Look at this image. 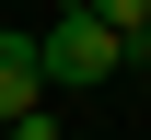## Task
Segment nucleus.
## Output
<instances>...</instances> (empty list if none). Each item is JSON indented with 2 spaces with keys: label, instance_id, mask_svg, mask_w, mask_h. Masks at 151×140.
Returning a JSON list of instances; mask_svg holds the SVG:
<instances>
[{
  "label": "nucleus",
  "instance_id": "nucleus-1",
  "mask_svg": "<svg viewBox=\"0 0 151 140\" xmlns=\"http://www.w3.org/2000/svg\"><path fill=\"white\" fill-rule=\"evenodd\" d=\"M35 70H47V94H93V82L128 70V35L93 23V12H58L47 35H35Z\"/></svg>",
  "mask_w": 151,
  "mask_h": 140
},
{
  "label": "nucleus",
  "instance_id": "nucleus-2",
  "mask_svg": "<svg viewBox=\"0 0 151 140\" xmlns=\"http://www.w3.org/2000/svg\"><path fill=\"white\" fill-rule=\"evenodd\" d=\"M47 105V70H35V35H0V117Z\"/></svg>",
  "mask_w": 151,
  "mask_h": 140
},
{
  "label": "nucleus",
  "instance_id": "nucleus-3",
  "mask_svg": "<svg viewBox=\"0 0 151 140\" xmlns=\"http://www.w3.org/2000/svg\"><path fill=\"white\" fill-rule=\"evenodd\" d=\"M81 12H93V23H116V35H128V47L151 35V0H81Z\"/></svg>",
  "mask_w": 151,
  "mask_h": 140
},
{
  "label": "nucleus",
  "instance_id": "nucleus-4",
  "mask_svg": "<svg viewBox=\"0 0 151 140\" xmlns=\"http://www.w3.org/2000/svg\"><path fill=\"white\" fill-rule=\"evenodd\" d=\"M0 140H58V105H23V117H0Z\"/></svg>",
  "mask_w": 151,
  "mask_h": 140
},
{
  "label": "nucleus",
  "instance_id": "nucleus-5",
  "mask_svg": "<svg viewBox=\"0 0 151 140\" xmlns=\"http://www.w3.org/2000/svg\"><path fill=\"white\" fill-rule=\"evenodd\" d=\"M58 12H81V0H58Z\"/></svg>",
  "mask_w": 151,
  "mask_h": 140
},
{
  "label": "nucleus",
  "instance_id": "nucleus-6",
  "mask_svg": "<svg viewBox=\"0 0 151 140\" xmlns=\"http://www.w3.org/2000/svg\"><path fill=\"white\" fill-rule=\"evenodd\" d=\"M139 47H151V35H139Z\"/></svg>",
  "mask_w": 151,
  "mask_h": 140
}]
</instances>
